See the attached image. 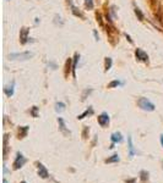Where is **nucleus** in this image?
I'll return each mask as SVG.
<instances>
[{
    "mask_svg": "<svg viewBox=\"0 0 163 183\" xmlns=\"http://www.w3.org/2000/svg\"><path fill=\"white\" fill-rule=\"evenodd\" d=\"M135 56L136 59L139 60V61H143V62H149V55H147V53H145L142 49H140L138 48L136 50H135Z\"/></svg>",
    "mask_w": 163,
    "mask_h": 183,
    "instance_id": "obj_5",
    "label": "nucleus"
},
{
    "mask_svg": "<svg viewBox=\"0 0 163 183\" xmlns=\"http://www.w3.org/2000/svg\"><path fill=\"white\" fill-rule=\"evenodd\" d=\"M140 180L142 183H149V172L145 170L140 171Z\"/></svg>",
    "mask_w": 163,
    "mask_h": 183,
    "instance_id": "obj_17",
    "label": "nucleus"
},
{
    "mask_svg": "<svg viewBox=\"0 0 163 183\" xmlns=\"http://www.w3.org/2000/svg\"><path fill=\"white\" fill-rule=\"evenodd\" d=\"M37 167H38V176H39L41 178H48V177H49V172H48L47 167L43 164L37 162Z\"/></svg>",
    "mask_w": 163,
    "mask_h": 183,
    "instance_id": "obj_6",
    "label": "nucleus"
},
{
    "mask_svg": "<svg viewBox=\"0 0 163 183\" xmlns=\"http://www.w3.org/2000/svg\"><path fill=\"white\" fill-rule=\"evenodd\" d=\"M97 120H98V123L102 127H107L109 125V115L107 114V112H102L97 117Z\"/></svg>",
    "mask_w": 163,
    "mask_h": 183,
    "instance_id": "obj_7",
    "label": "nucleus"
},
{
    "mask_svg": "<svg viewBox=\"0 0 163 183\" xmlns=\"http://www.w3.org/2000/svg\"><path fill=\"white\" fill-rule=\"evenodd\" d=\"M134 11H135V15H136L138 20H139V21H143L145 16H143V13H142V11L140 10L139 8H135V9H134Z\"/></svg>",
    "mask_w": 163,
    "mask_h": 183,
    "instance_id": "obj_22",
    "label": "nucleus"
},
{
    "mask_svg": "<svg viewBox=\"0 0 163 183\" xmlns=\"http://www.w3.org/2000/svg\"><path fill=\"white\" fill-rule=\"evenodd\" d=\"M91 92H92V89H86V91L83 92V94H82V100H85V99H86V95L90 94Z\"/></svg>",
    "mask_w": 163,
    "mask_h": 183,
    "instance_id": "obj_28",
    "label": "nucleus"
},
{
    "mask_svg": "<svg viewBox=\"0 0 163 183\" xmlns=\"http://www.w3.org/2000/svg\"><path fill=\"white\" fill-rule=\"evenodd\" d=\"M110 139H112V143H121L123 142V136H121L120 132H114V133H112Z\"/></svg>",
    "mask_w": 163,
    "mask_h": 183,
    "instance_id": "obj_12",
    "label": "nucleus"
},
{
    "mask_svg": "<svg viewBox=\"0 0 163 183\" xmlns=\"http://www.w3.org/2000/svg\"><path fill=\"white\" fill-rule=\"evenodd\" d=\"M65 110V104L61 103V102H58V103L55 104V111L57 112H63Z\"/></svg>",
    "mask_w": 163,
    "mask_h": 183,
    "instance_id": "obj_21",
    "label": "nucleus"
},
{
    "mask_svg": "<svg viewBox=\"0 0 163 183\" xmlns=\"http://www.w3.org/2000/svg\"><path fill=\"white\" fill-rule=\"evenodd\" d=\"M119 161H120L119 155H118V154H114V155H112L110 158H108V159L105 160V164H115V162H119Z\"/></svg>",
    "mask_w": 163,
    "mask_h": 183,
    "instance_id": "obj_20",
    "label": "nucleus"
},
{
    "mask_svg": "<svg viewBox=\"0 0 163 183\" xmlns=\"http://www.w3.org/2000/svg\"><path fill=\"white\" fill-rule=\"evenodd\" d=\"M79 59H80V55H79V53H75V56L72 59V76L74 77H76V75H75V70H76V66H77V61H79Z\"/></svg>",
    "mask_w": 163,
    "mask_h": 183,
    "instance_id": "obj_15",
    "label": "nucleus"
},
{
    "mask_svg": "<svg viewBox=\"0 0 163 183\" xmlns=\"http://www.w3.org/2000/svg\"><path fill=\"white\" fill-rule=\"evenodd\" d=\"M120 84H121V82H120V81L114 80V81H112V82L108 84V88H115V87L120 86Z\"/></svg>",
    "mask_w": 163,
    "mask_h": 183,
    "instance_id": "obj_25",
    "label": "nucleus"
},
{
    "mask_svg": "<svg viewBox=\"0 0 163 183\" xmlns=\"http://www.w3.org/2000/svg\"><path fill=\"white\" fill-rule=\"evenodd\" d=\"M125 37H126V39H128L129 42H130V44H132V43H134V42H132V39L130 38V35H129V34H125Z\"/></svg>",
    "mask_w": 163,
    "mask_h": 183,
    "instance_id": "obj_30",
    "label": "nucleus"
},
{
    "mask_svg": "<svg viewBox=\"0 0 163 183\" xmlns=\"http://www.w3.org/2000/svg\"><path fill=\"white\" fill-rule=\"evenodd\" d=\"M37 110H38V107H37V106H33V107L31 109V111H30V114L32 115L33 117H38V114H37Z\"/></svg>",
    "mask_w": 163,
    "mask_h": 183,
    "instance_id": "obj_27",
    "label": "nucleus"
},
{
    "mask_svg": "<svg viewBox=\"0 0 163 183\" xmlns=\"http://www.w3.org/2000/svg\"><path fill=\"white\" fill-rule=\"evenodd\" d=\"M72 72V59H68L66 62H65V69H64V76L68 78L69 77V73Z\"/></svg>",
    "mask_w": 163,
    "mask_h": 183,
    "instance_id": "obj_9",
    "label": "nucleus"
},
{
    "mask_svg": "<svg viewBox=\"0 0 163 183\" xmlns=\"http://www.w3.org/2000/svg\"><path fill=\"white\" fill-rule=\"evenodd\" d=\"M8 140H9V134H4V159H6L8 156V149H9Z\"/></svg>",
    "mask_w": 163,
    "mask_h": 183,
    "instance_id": "obj_18",
    "label": "nucleus"
},
{
    "mask_svg": "<svg viewBox=\"0 0 163 183\" xmlns=\"http://www.w3.org/2000/svg\"><path fill=\"white\" fill-rule=\"evenodd\" d=\"M68 3H69L70 5H71V12L75 15V16H77V17H81V18H83V13H82L76 6H74L72 4H71V0H68Z\"/></svg>",
    "mask_w": 163,
    "mask_h": 183,
    "instance_id": "obj_14",
    "label": "nucleus"
},
{
    "mask_svg": "<svg viewBox=\"0 0 163 183\" xmlns=\"http://www.w3.org/2000/svg\"><path fill=\"white\" fill-rule=\"evenodd\" d=\"M112 65H113V60H112V57H105L104 59V71L105 72L112 69Z\"/></svg>",
    "mask_w": 163,
    "mask_h": 183,
    "instance_id": "obj_19",
    "label": "nucleus"
},
{
    "mask_svg": "<svg viewBox=\"0 0 163 183\" xmlns=\"http://www.w3.org/2000/svg\"><path fill=\"white\" fill-rule=\"evenodd\" d=\"M14 88H15V82L12 81L10 86H6V87L4 88V92H5V94H6L8 97H12V95H14Z\"/></svg>",
    "mask_w": 163,
    "mask_h": 183,
    "instance_id": "obj_13",
    "label": "nucleus"
},
{
    "mask_svg": "<svg viewBox=\"0 0 163 183\" xmlns=\"http://www.w3.org/2000/svg\"><path fill=\"white\" fill-rule=\"evenodd\" d=\"M3 183H8V180H6V178H4V180H3Z\"/></svg>",
    "mask_w": 163,
    "mask_h": 183,
    "instance_id": "obj_34",
    "label": "nucleus"
},
{
    "mask_svg": "<svg viewBox=\"0 0 163 183\" xmlns=\"http://www.w3.org/2000/svg\"><path fill=\"white\" fill-rule=\"evenodd\" d=\"M88 133H90V127L83 126V129H82V138H83V139H87V138H88Z\"/></svg>",
    "mask_w": 163,
    "mask_h": 183,
    "instance_id": "obj_23",
    "label": "nucleus"
},
{
    "mask_svg": "<svg viewBox=\"0 0 163 183\" xmlns=\"http://www.w3.org/2000/svg\"><path fill=\"white\" fill-rule=\"evenodd\" d=\"M93 112H94V111H93V107L92 106H90L88 109H86V110H85V112H82L81 115H79V116H77V120H82V118H85L86 116L93 115Z\"/></svg>",
    "mask_w": 163,
    "mask_h": 183,
    "instance_id": "obj_16",
    "label": "nucleus"
},
{
    "mask_svg": "<svg viewBox=\"0 0 163 183\" xmlns=\"http://www.w3.org/2000/svg\"><path fill=\"white\" fill-rule=\"evenodd\" d=\"M26 158L22 155V153H17L16 154V159L14 161V164H12V167H14V170H20L21 167H22L23 165L26 164Z\"/></svg>",
    "mask_w": 163,
    "mask_h": 183,
    "instance_id": "obj_3",
    "label": "nucleus"
},
{
    "mask_svg": "<svg viewBox=\"0 0 163 183\" xmlns=\"http://www.w3.org/2000/svg\"><path fill=\"white\" fill-rule=\"evenodd\" d=\"M28 129H30V127L28 126L19 127V129H17V138H19V139H23V138L27 136Z\"/></svg>",
    "mask_w": 163,
    "mask_h": 183,
    "instance_id": "obj_10",
    "label": "nucleus"
},
{
    "mask_svg": "<svg viewBox=\"0 0 163 183\" xmlns=\"http://www.w3.org/2000/svg\"><path fill=\"white\" fill-rule=\"evenodd\" d=\"M58 123H59V129L60 132L64 134V136H69L70 131L66 128V125H65V121L61 118V117H58Z\"/></svg>",
    "mask_w": 163,
    "mask_h": 183,
    "instance_id": "obj_8",
    "label": "nucleus"
},
{
    "mask_svg": "<svg viewBox=\"0 0 163 183\" xmlns=\"http://www.w3.org/2000/svg\"><path fill=\"white\" fill-rule=\"evenodd\" d=\"M126 183H135V178H131V180H126Z\"/></svg>",
    "mask_w": 163,
    "mask_h": 183,
    "instance_id": "obj_31",
    "label": "nucleus"
},
{
    "mask_svg": "<svg viewBox=\"0 0 163 183\" xmlns=\"http://www.w3.org/2000/svg\"><path fill=\"white\" fill-rule=\"evenodd\" d=\"M93 34H94V38H96V40H98V39H99V37H98V33H97V31H93Z\"/></svg>",
    "mask_w": 163,
    "mask_h": 183,
    "instance_id": "obj_29",
    "label": "nucleus"
},
{
    "mask_svg": "<svg viewBox=\"0 0 163 183\" xmlns=\"http://www.w3.org/2000/svg\"><path fill=\"white\" fill-rule=\"evenodd\" d=\"M85 6H86V9H88V10H92L93 6H94V3H93V0H85Z\"/></svg>",
    "mask_w": 163,
    "mask_h": 183,
    "instance_id": "obj_24",
    "label": "nucleus"
},
{
    "mask_svg": "<svg viewBox=\"0 0 163 183\" xmlns=\"http://www.w3.org/2000/svg\"><path fill=\"white\" fill-rule=\"evenodd\" d=\"M20 183H27V182H25V181H22V182H20Z\"/></svg>",
    "mask_w": 163,
    "mask_h": 183,
    "instance_id": "obj_35",
    "label": "nucleus"
},
{
    "mask_svg": "<svg viewBox=\"0 0 163 183\" xmlns=\"http://www.w3.org/2000/svg\"><path fill=\"white\" fill-rule=\"evenodd\" d=\"M128 148H129V158H134L135 155V148H134V144H132V138L129 136L128 137Z\"/></svg>",
    "mask_w": 163,
    "mask_h": 183,
    "instance_id": "obj_11",
    "label": "nucleus"
},
{
    "mask_svg": "<svg viewBox=\"0 0 163 183\" xmlns=\"http://www.w3.org/2000/svg\"><path fill=\"white\" fill-rule=\"evenodd\" d=\"M150 1H151V5H152V6H155V5H156V1H157V0H150Z\"/></svg>",
    "mask_w": 163,
    "mask_h": 183,
    "instance_id": "obj_32",
    "label": "nucleus"
},
{
    "mask_svg": "<svg viewBox=\"0 0 163 183\" xmlns=\"http://www.w3.org/2000/svg\"><path fill=\"white\" fill-rule=\"evenodd\" d=\"M96 18H97V22L99 23V26L103 27V20H102V15L99 12H96Z\"/></svg>",
    "mask_w": 163,
    "mask_h": 183,
    "instance_id": "obj_26",
    "label": "nucleus"
},
{
    "mask_svg": "<svg viewBox=\"0 0 163 183\" xmlns=\"http://www.w3.org/2000/svg\"><path fill=\"white\" fill-rule=\"evenodd\" d=\"M161 144H162L163 147V134H161Z\"/></svg>",
    "mask_w": 163,
    "mask_h": 183,
    "instance_id": "obj_33",
    "label": "nucleus"
},
{
    "mask_svg": "<svg viewBox=\"0 0 163 183\" xmlns=\"http://www.w3.org/2000/svg\"><path fill=\"white\" fill-rule=\"evenodd\" d=\"M138 105H139V107H141L145 111H155V109H156L155 104L151 103L147 98H143V97L138 99Z\"/></svg>",
    "mask_w": 163,
    "mask_h": 183,
    "instance_id": "obj_1",
    "label": "nucleus"
},
{
    "mask_svg": "<svg viewBox=\"0 0 163 183\" xmlns=\"http://www.w3.org/2000/svg\"><path fill=\"white\" fill-rule=\"evenodd\" d=\"M28 34H30V28L22 27L20 29V43L21 44H26L28 42Z\"/></svg>",
    "mask_w": 163,
    "mask_h": 183,
    "instance_id": "obj_4",
    "label": "nucleus"
},
{
    "mask_svg": "<svg viewBox=\"0 0 163 183\" xmlns=\"http://www.w3.org/2000/svg\"><path fill=\"white\" fill-rule=\"evenodd\" d=\"M33 56V53L31 51H23V53H12L9 55L10 60H20V61H25V60H30Z\"/></svg>",
    "mask_w": 163,
    "mask_h": 183,
    "instance_id": "obj_2",
    "label": "nucleus"
}]
</instances>
